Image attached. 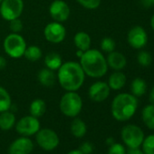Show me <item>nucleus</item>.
I'll return each mask as SVG.
<instances>
[{
    "mask_svg": "<svg viewBox=\"0 0 154 154\" xmlns=\"http://www.w3.org/2000/svg\"><path fill=\"white\" fill-rule=\"evenodd\" d=\"M138 108L137 97L131 94L122 93L116 95L112 103V114L119 122L130 120L136 112Z\"/></svg>",
    "mask_w": 154,
    "mask_h": 154,
    "instance_id": "nucleus-3",
    "label": "nucleus"
},
{
    "mask_svg": "<svg viewBox=\"0 0 154 154\" xmlns=\"http://www.w3.org/2000/svg\"><path fill=\"white\" fill-rule=\"evenodd\" d=\"M115 42L111 37H104L101 42V49L105 53H111L115 50Z\"/></svg>",
    "mask_w": 154,
    "mask_h": 154,
    "instance_id": "nucleus-29",
    "label": "nucleus"
},
{
    "mask_svg": "<svg viewBox=\"0 0 154 154\" xmlns=\"http://www.w3.org/2000/svg\"><path fill=\"white\" fill-rule=\"evenodd\" d=\"M59 107L63 115L74 118L83 109V100L76 92H67L62 96Z\"/></svg>",
    "mask_w": 154,
    "mask_h": 154,
    "instance_id": "nucleus-4",
    "label": "nucleus"
},
{
    "mask_svg": "<svg viewBox=\"0 0 154 154\" xmlns=\"http://www.w3.org/2000/svg\"><path fill=\"white\" fill-rule=\"evenodd\" d=\"M67 154H84L79 149H72L70 150Z\"/></svg>",
    "mask_w": 154,
    "mask_h": 154,
    "instance_id": "nucleus-38",
    "label": "nucleus"
},
{
    "mask_svg": "<svg viewBox=\"0 0 154 154\" xmlns=\"http://www.w3.org/2000/svg\"><path fill=\"white\" fill-rule=\"evenodd\" d=\"M149 101L150 102L151 104H154V86L150 90V93L149 95Z\"/></svg>",
    "mask_w": 154,
    "mask_h": 154,
    "instance_id": "nucleus-37",
    "label": "nucleus"
},
{
    "mask_svg": "<svg viewBox=\"0 0 154 154\" xmlns=\"http://www.w3.org/2000/svg\"><path fill=\"white\" fill-rule=\"evenodd\" d=\"M6 65H7V60L5 59V57L0 55V70L4 69Z\"/></svg>",
    "mask_w": 154,
    "mask_h": 154,
    "instance_id": "nucleus-36",
    "label": "nucleus"
},
{
    "mask_svg": "<svg viewBox=\"0 0 154 154\" xmlns=\"http://www.w3.org/2000/svg\"><path fill=\"white\" fill-rule=\"evenodd\" d=\"M9 22H10L9 27H10L12 33L18 34L19 32L22 31V29H23V24H22V21L19 18H16V19L11 20Z\"/></svg>",
    "mask_w": 154,
    "mask_h": 154,
    "instance_id": "nucleus-32",
    "label": "nucleus"
},
{
    "mask_svg": "<svg viewBox=\"0 0 154 154\" xmlns=\"http://www.w3.org/2000/svg\"><path fill=\"white\" fill-rule=\"evenodd\" d=\"M125 84H126V76L123 72L120 71H116L112 72L109 77L108 85L112 90L114 91L121 90L122 88H123Z\"/></svg>",
    "mask_w": 154,
    "mask_h": 154,
    "instance_id": "nucleus-16",
    "label": "nucleus"
},
{
    "mask_svg": "<svg viewBox=\"0 0 154 154\" xmlns=\"http://www.w3.org/2000/svg\"><path fill=\"white\" fill-rule=\"evenodd\" d=\"M35 140L38 146L45 151L55 149L60 143L57 133L48 128L40 129L35 134Z\"/></svg>",
    "mask_w": 154,
    "mask_h": 154,
    "instance_id": "nucleus-7",
    "label": "nucleus"
},
{
    "mask_svg": "<svg viewBox=\"0 0 154 154\" xmlns=\"http://www.w3.org/2000/svg\"><path fill=\"white\" fill-rule=\"evenodd\" d=\"M62 63H62L61 55L55 52H50L45 57V64L46 68H48L52 71L58 70L60 68V66L62 65Z\"/></svg>",
    "mask_w": 154,
    "mask_h": 154,
    "instance_id": "nucleus-21",
    "label": "nucleus"
},
{
    "mask_svg": "<svg viewBox=\"0 0 154 154\" xmlns=\"http://www.w3.org/2000/svg\"><path fill=\"white\" fill-rule=\"evenodd\" d=\"M34 142L29 137L22 136L11 142L8 147L9 154H30L34 149Z\"/></svg>",
    "mask_w": 154,
    "mask_h": 154,
    "instance_id": "nucleus-13",
    "label": "nucleus"
},
{
    "mask_svg": "<svg viewBox=\"0 0 154 154\" xmlns=\"http://www.w3.org/2000/svg\"><path fill=\"white\" fill-rule=\"evenodd\" d=\"M141 119L149 130H154V104L146 105L141 112Z\"/></svg>",
    "mask_w": 154,
    "mask_h": 154,
    "instance_id": "nucleus-22",
    "label": "nucleus"
},
{
    "mask_svg": "<svg viewBox=\"0 0 154 154\" xmlns=\"http://www.w3.org/2000/svg\"><path fill=\"white\" fill-rule=\"evenodd\" d=\"M12 100L9 93L2 86H0V112L8 111L11 108Z\"/></svg>",
    "mask_w": 154,
    "mask_h": 154,
    "instance_id": "nucleus-25",
    "label": "nucleus"
},
{
    "mask_svg": "<svg viewBox=\"0 0 154 154\" xmlns=\"http://www.w3.org/2000/svg\"><path fill=\"white\" fill-rule=\"evenodd\" d=\"M76 1L85 8L94 10L100 7L102 0H76Z\"/></svg>",
    "mask_w": 154,
    "mask_h": 154,
    "instance_id": "nucleus-30",
    "label": "nucleus"
},
{
    "mask_svg": "<svg viewBox=\"0 0 154 154\" xmlns=\"http://www.w3.org/2000/svg\"><path fill=\"white\" fill-rule=\"evenodd\" d=\"M153 2H154V0H153Z\"/></svg>",
    "mask_w": 154,
    "mask_h": 154,
    "instance_id": "nucleus-42",
    "label": "nucleus"
},
{
    "mask_svg": "<svg viewBox=\"0 0 154 154\" xmlns=\"http://www.w3.org/2000/svg\"><path fill=\"white\" fill-rule=\"evenodd\" d=\"M115 142V140H114V139L113 138H112V137H110V138H108L107 140H106V143L109 145V146H111L112 144H113Z\"/></svg>",
    "mask_w": 154,
    "mask_h": 154,
    "instance_id": "nucleus-39",
    "label": "nucleus"
},
{
    "mask_svg": "<svg viewBox=\"0 0 154 154\" xmlns=\"http://www.w3.org/2000/svg\"><path fill=\"white\" fill-rule=\"evenodd\" d=\"M110 87L108 84L104 82H95L94 83L89 90H88V95L89 98L95 103H102L105 101L109 95H110Z\"/></svg>",
    "mask_w": 154,
    "mask_h": 154,
    "instance_id": "nucleus-14",
    "label": "nucleus"
},
{
    "mask_svg": "<svg viewBox=\"0 0 154 154\" xmlns=\"http://www.w3.org/2000/svg\"><path fill=\"white\" fill-rule=\"evenodd\" d=\"M49 14L55 22H64L69 18V6L63 0H54L49 7Z\"/></svg>",
    "mask_w": 154,
    "mask_h": 154,
    "instance_id": "nucleus-12",
    "label": "nucleus"
},
{
    "mask_svg": "<svg viewBox=\"0 0 154 154\" xmlns=\"http://www.w3.org/2000/svg\"><path fill=\"white\" fill-rule=\"evenodd\" d=\"M46 111V104L45 102L42 99H35L34 100L29 107V112H30V115L35 117V118H39L42 117L45 112Z\"/></svg>",
    "mask_w": 154,
    "mask_h": 154,
    "instance_id": "nucleus-23",
    "label": "nucleus"
},
{
    "mask_svg": "<svg viewBox=\"0 0 154 154\" xmlns=\"http://www.w3.org/2000/svg\"><path fill=\"white\" fill-rule=\"evenodd\" d=\"M26 48V40L19 34L12 33L4 40V50L12 58H20L24 55Z\"/></svg>",
    "mask_w": 154,
    "mask_h": 154,
    "instance_id": "nucleus-5",
    "label": "nucleus"
},
{
    "mask_svg": "<svg viewBox=\"0 0 154 154\" xmlns=\"http://www.w3.org/2000/svg\"><path fill=\"white\" fill-rule=\"evenodd\" d=\"M140 3H141V5H142L144 8H149V7H152V6L154 5L153 0H140Z\"/></svg>",
    "mask_w": 154,
    "mask_h": 154,
    "instance_id": "nucleus-35",
    "label": "nucleus"
},
{
    "mask_svg": "<svg viewBox=\"0 0 154 154\" xmlns=\"http://www.w3.org/2000/svg\"><path fill=\"white\" fill-rule=\"evenodd\" d=\"M24 56L31 62H36L38 60H40L43 56V53L42 50L36 46V45H30V46H26Z\"/></svg>",
    "mask_w": 154,
    "mask_h": 154,
    "instance_id": "nucleus-26",
    "label": "nucleus"
},
{
    "mask_svg": "<svg viewBox=\"0 0 154 154\" xmlns=\"http://www.w3.org/2000/svg\"><path fill=\"white\" fill-rule=\"evenodd\" d=\"M37 78L39 83L45 87H51L55 84L56 81V76L54 72V71L48 69V68H44L42 69L38 74Z\"/></svg>",
    "mask_w": 154,
    "mask_h": 154,
    "instance_id": "nucleus-17",
    "label": "nucleus"
},
{
    "mask_svg": "<svg viewBox=\"0 0 154 154\" xmlns=\"http://www.w3.org/2000/svg\"><path fill=\"white\" fill-rule=\"evenodd\" d=\"M80 64L85 73L92 78H101L106 74L108 64L103 54L96 49H88L80 57Z\"/></svg>",
    "mask_w": 154,
    "mask_h": 154,
    "instance_id": "nucleus-2",
    "label": "nucleus"
},
{
    "mask_svg": "<svg viewBox=\"0 0 154 154\" xmlns=\"http://www.w3.org/2000/svg\"><path fill=\"white\" fill-rule=\"evenodd\" d=\"M137 60H138V63H139L140 65H141L143 67H147V66H149L151 63L152 57H151L150 54H149L148 52H146V51H140L138 54Z\"/></svg>",
    "mask_w": 154,
    "mask_h": 154,
    "instance_id": "nucleus-28",
    "label": "nucleus"
},
{
    "mask_svg": "<svg viewBox=\"0 0 154 154\" xmlns=\"http://www.w3.org/2000/svg\"><path fill=\"white\" fill-rule=\"evenodd\" d=\"M141 145L144 154H154V134L144 138Z\"/></svg>",
    "mask_w": 154,
    "mask_h": 154,
    "instance_id": "nucleus-27",
    "label": "nucleus"
},
{
    "mask_svg": "<svg viewBox=\"0 0 154 154\" xmlns=\"http://www.w3.org/2000/svg\"><path fill=\"white\" fill-rule=\"evenodd\" d=\"M126 154H144V152L140 148H129Z\"/></svg>",
    "mask_w": 154,
    "mask_h": 154,
    "instance_id": "nucleus-34",
    "label": "nucleus"
},
{
    "mask_svg": "<svg viewBox=\"0 0 154 154\" xmlns=\"http://www.w3.org/2000/svg\"><path fill=\"white\" fill-rule=\"evenodd\" d=\"M44 35L45 39L53 44H59L63 42L66 36V29L65 27L59 22L49 23L45 30Z\"/></svg>",
    "mask_w": 154,
    "mask_h": 154,
    "instance_id": "nucleus-10",
    "label": "nucleus"
},
{
    "mask_svg": "<svg viewBox=\"0 0 154 154\" xmlns=\"http://www.w3.org/2000/svg\"><path fill=\"white\" fill-rule=\"evenodd\" d=\"M70 131L75 138H83L87 132V126L82 119L74 117L71 122Z\"/></svg>",
    "mask_w": 154,
    "mask_h": 154,
    "instance_id": "nucleus-19",
    "label": "nucleus"
},
{
    "mask_svg": "<svg viewBox=\"0 0 154 154\" xmlns=\"http://www.w3.org/2000/svg\"><path fill=\"white\" fill-rule=\"evenodd\" d=\"M108 154H126V149L122 144L114 142L109 147Z\"/></svg>",
    "mask_w": 154,
    "mask_h": 154,
    "instance_id": "nucleus-31",
    "label": "nucleus"
},
{
    "mask_svg": "<svg viewBox=\"0 0 154 154\" xmlns=\"http://www.w3.org/2000/svg\"><path fill=\"white\" fill-rule=\"evenodd\" d=\"M2 1H3V0H0V4H1V3H2Z\"/></svg>",
    "mask_w": 154,
    "mask_h": 154,
    "instance_id": "nucleus-41",
    "label": "nucleus"
},
{
    "mask_svg": "<svg viewBox=\"0 0 154 154\" xmlns=\"http://www.w3.org/2000/svg\"><path fill=\"white\" fill-rule=\"evenodd\" d=\"M127 41L134 49H140L148 43V35L145 29L141 26H133L128 33Z\"/></svg>",
    "mask_w": 154,
    "mask_h": 154,
    "instance_id": "nucleus-11",
    "label": "nucleus"
},
{
    "mask_svg": "<svg viewBox=\"0 0 154 154\" xmlns=\"http://www.w3.org/2000/svg\"><path fill=\"white\" fill-rule=\"evenodd\" d=\"M106 62H107L108 66L115 71L122 70L126 66V63H127L126 57L122 54L119 52H115V51L109 53Z\"/></svg>",
    "mask_w": 154,
    "mask_h": 154,
    "instance_id": "nucleus-15",
    "label": "nucleus"
},
{
    "mask_svg": "<svg viewBox=\"0 0 154 154\" xmlns=\"http://www.w3.org/2000/svg\"><path fill=\"white\" fill-rule=\"evenodd\" d=\"M150 26H151V28L153 29L154 31V14L152 15L151 18H150Z\"/></svg>",
    "mask_w": 154,
    "mask_h": 154,
    "instance_id": "nucleus-40",
    "label": "nucleus"
},
{
    "mask_svg": "<svg viewBox=\"0 0 154 154\" xmlns=\"http://www.w3.org/2000/svg\"><path fill=\"white\" fill-rule=\"evenodd\" d=\"M23 10V0H3L0 4V15L7 21L19 18Z\"/></svg>",
    "mask_w": 154,
    "mask_h": 154,
    "instance_id": "nucleus-8",
    "label": "nucleus"
},
{
    "mask_svg": "<svg viewBox=\"0 0 154 154\" xmlns=\"http://www.w3.org/2000/svg\"><path fill=\"white\" fill-rule=\"evenodd\" d=\"M79 149L84 154H91L94 151V146L90 141H85L84 143L81 144Z\"/></svg>",
    "mask_w": 154,
    "mask_h": 154,
    "instance_id": "nucleus-33",
    "label": "nucleus"
},
{
    "mask_svg": "<svg viewBox=\"0 0 154 154\" xmlns=\"http://www.w3.org/2000/svg\"><path fill=\"white\" fill-rule=\"evenodd\" d=\"M121 135L122 141L129 148H140L144 140L143 131L134 124L124 126L122 130Z\"/></svg>",
    "mask_w": 154,
    "mask_h": 154,
    "instance_id": "nucleus-6",
    "label": "nucleus"
},
{
    "mask_svg": "<svg viewBox=\"0 0 154 154\" xmlns=\"http://www.w3.org/2000/svg\"><path fill=\"white\" fill-rule=\"evenodd\" d=\"M73 42L75 46L78 48L79 51L85 52L90 49L91 46V37L85 32H78L76 33L73 37Z\"/></svg>",
    "mask_w": 154,
    "mask_h": 154,
    "instance_id": "nucleus-18",
    "label": "nucleus"
},
{
    "mask_svg": "<svg viewBox=\"0 0 154 154\" xmlns=\"http://www.w3.org/2000/svg\"><path fill=\"white\" fill-rule=\"evenodd\" d=\"M16 124V116L12 112L6 111L0 112V129L2 131H9Z\"/></svg>",
    "mask_w": 154,
    "mask_h": 154,
    "instance_id": "nucleus-20",
    "label": "nucleus"
},
{
    "mask_svg": "<svg viewBox=\"0 0 154 154\" xmlns=\"http://www.w3.org/2000/svg\"><path fill=\"white\" fill-rule=\"evenodd\" d=\"M131 94L135 97H140L145 94L147 91V85L146 82L142 78H135L131 85Z\"/></svg>",
    "mask_w": 154,
    "mask_h": 154,
    "instance_id": "nucleus-24",
    "label": "nucleus"
},
{
    "mask_svg": "<svg viewBox=\"0 0 154 154\" xmlns=\"http://www.w3.org/2000/svg\"><path fill=\"white\" fill-rule=\"evenodd\" d=\"M57 78L60 85L67 92H76L84 85L85 73L77 62H66L58 69Z\"/></svg>",
    "mask_w": 154,
    "mask_h": 154,
    "instance_id": "nucleus-1",
    "label": "nucleus"
},
{
    "mask_svg": "<svg viewBox=\"0 0 154 154\" xmlns=\"http://www.w3.org/2000/svg\"><path fill=\"white\" fill-rule=\"evenodd\" d=\"M40 126L38 118L32 115H27L21 118L16 123V131L22 136L30 137L36 134V132L40 130Z\"/></svg>",
    "mask_w": 154,
    "mask_h": 154,
    "instance_id": "nucleus-9",
    "label": "nucleus"
}]
</instances>
